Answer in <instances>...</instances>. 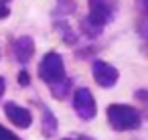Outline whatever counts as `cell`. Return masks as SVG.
<instances>
[{
  "label": "cell",
  "instance_id": "2",
  "mask_svg": "<svg viewBox=\"0 0 148 140\" xmlns=\"http://www.w3.org/2000/svg\"><path fill=\"white\" fill-rule=\"evenodd\" d=\"M67 77V71H65V61L63 57L57 53V51H49L43 55L41 63H39V79L47 85H53L61 79Z\"/></svg>",
  "mask_w": 148,
  "mask_h": 140
},
{
  "label": "cell",
  "instance_id": "5",
  "mask_svg": "<svg viewBox=\"0 0 148 140\" xmlns=\"http://www.w3.org/2000/svg\"><path fill=\"white\" fill-rule=\"evenodd\" d=\"M91 75H93L95 83L99 87H103V89H112L120 81V71L112 63H108L103 59H95L91 63Z\"/></svg>",
  "mask_w": 148,
  "mask_h": 140
},
{
  "label": "cell",
  "instance_id": "3",
  "mask_svg": "<svg viewBox=\"0 0 148 140\" xmlns=\"http://www.w3.org/2000/svg\"><path fill=\"white\" fill-rule=\"evenodd\" d=\"M71 106H73V112L77 114V118L83 120V122H91V120L97 116L95 97H93L91 89H87V87H77V89L73 91Z\"/></svg>",
  "mask_w": 148,
  "mask_h": 140
},
{
  "label": "cell",
  "instance_id": "18",
  "mask_svg": "<svg viewBox=\"0 0 148 140\" xmlns=\"http://www.w3.org/2000/svg\"><path fill=\"white\" fill-rule=\"evenodd\" d=\"M10 16V8H8V4L4 2V0H0V21H4V19H8Z\"/></svg>",
  "mask_w": 148,
  "mask_h": 140
},
{
  "label": "cell",
  "instance_id": "16",
  "mask_svg": "<svg viewBox=\"0 0 148 140\" xmlns=\"http://www.w3.org/2000/svg\"><path fill=\"white\" fill-rule=\"evenodd\" d=\"M0 140H21L12 130H8V128H4L2 124H0Z\"/></svg>",
  "mask_w": 148,
  "mask_h": 140
},
{
  "label": "cell",
  "instance_id": "6",
  "mask_svg": "<svg viewBox=\"0 0 148 140\" xmlns=\"http://www.w3.org/2000/svg\"><path fill=\"white\" fill-rule=\"evenodd\" d=\"M4 114L10 120V124L16 126V128H21V130H27V128L33 126V114H31V110L18 106L16 102H4Z\"/></svg>",
  "mask_w": 148,
  "mask_h": 140
},
{
  "label": "cell",
  "instance_id": "20",
  "mask_svg": "<svg viewBox=\"0 0 148 140\" xmlns=\"http://www.w3.org/2000/svg\"><path fill=\"white\" fill-rule=\"evenodd\" d=\"M4 91H6V79H4L2 75H0V100H2Z\"/></svg>",
  "mask_w": 148,
  "mask_h": 140
},
{
  "label": "cell",
  "instance_id": "4",
  "mask_svg": "<svg viewBox=\"0 0 148 140\" xmlns=\"http://www.w3.org/2000/svg\"><path fill=\"white\" fill-rule=\"evenodd\" d=\"M87 6H89V12L85 16H89L93 23H97L103 29L116 19V12H118L116 0H87Z\"/></svg>",
  "mask_w": 148,
  "mask_h": 140
},
{
  "label": "cell",
  "instance_id": "21",
  "mask_svg": "<svg viewBox=\"0 0 148 140\" xmlns=\"http://www.w3.org/2000/svg\"><path fill=\"white\" fill-rule=\"evenodd\" d=\"M4 2H8V0H4Z\"/></svg>",
  "mask_w": 148,
  "mask_h": 140
},
{
  "label": "cell",
  "instance_id": "1",
  "mask_svg": "<svg viewBox=\"0 0 148 140\" xmlns=\"http://www.w3.org/2000/svg\"><path fill=\"white\" fill-rule=\"evenodd\" d=\"M106 118L116 132H130L142 126V112L128 104H110L106 108Z\"/></svg>",
  "mask_w": 148,
  "mask_h": 140
},
{
  "label": "cell",
  "instance_id": "10",
  "mask_svg": "<svg viewBox=\"0 0 148 140\" xmlns=\"http://www.w3.org/2000/svg\"><path fill=\"white\" fill-rule=\"evenodd\" d=\"M79 29H81V35H83L85 39H97V37L103 33V27H99L97 23H93L89 16L81 19V23H79Z\"/></svg>",
  "mask_w": 148,
  "mask_h": 140
},
{
  "label": "cell",
  "instance_id": "9",
  "mask_svg": "<svg viewBox=\"0 0 148 140\" xmlns=\"http://www.w3.org/2000/svg\"><path fill=\"white\" fill-rule=\"evenodd\" d=\"M53 29L59 33V37H61V41L65 43V45H77V33L71 29V25H69V21H65V19H55L53 21Z\"/></svg>",
  "mask_w": 148,
  "mask_h": 140
},
{
  "label": "cell",
  "instance_id": "15",
  "mask_svg": "<svg viewBox=\"0 0 148 140\" xmlns=\"http://www.w3.org/2000/svg\"><path fill=\"white\" fill-rule=\"evenodd\" d=\"M16 81H18L21 87H29V85H31V75H29V71H27V69H21Z\"/></svg>",
  "mask_w": 148,
  "mask_h": 140
},
{
  "label": "cell",
  "instance_id": "14",
  "mask_svg": "<svg viewBox=\"0 0 148 140\" xmlns=\"http://www.w3.org/2000/svg\"><path fill=\"white\" fill-rule=\"evenodd\" d=\"M134 97H136V100H138V104L142 106L144 116H146V120H148V89H144V87L136 89V91H134Z\"/></svg>",
  "mask_w": 148,
  "mask_h": 140
},
{
  "label": "cell",
  "instance_id": "11",
  "mask_svg": "<svg viewBox=\"0 0 148 140\" xmlns=\"http://www.w3.org/2000/svg\"><path fill=\"white\" fill-rule=\"evenodd\" d=\"M71 85H73V79H71V77H65V79H61V81L49 85V89H51V95H53L55 100H65V97L69 95V91H71Z\"/></svg>",
  "mask_w": 148,
  "mask_h": 140
},
{
  "label": "cell",
  "instance_id": "7",
  "mask_svg": "<svg viewBox=\"0 0 148 140\" xmlns=\"http://www.w3.org/2000/svg\"><path fill=\"white\" fill-rule=\"evenodd\" d=\"M12 55L21 65H27L35 55V41L29 35H21L12 41Z\"/></svg>",
  "mask_w": 148,
  "mask_h": 140
},
{
  "label": "cell",
  "instance_id": "19",
  "mask_svg": "<svg viewBox=\"0 0 148 140\" xmlns=\"http://www.w3.org/2000/svg\"><path fill=\"white\" fill-rule=\"evenodd\" d=\"M61 140H95V138L85 136V134H79V136H67V138H61Z\"/></svg>",
  "mask_w": 148,
  "mask_h": 140
},
{
  "label": "cell",
  "instance_id": "13",
  "mask_svg": "<svg viewBox=\"0 0 148 140\" xmlns=\"http://www.w3.org/2000/svg\"><path fill=\"white\" fill-rule=\"evenodd\" d=\"M138 35H140V43H142V53H144V57H148V19L138 23Z\"/></svg>",
  "mask_w": 148,
  "mask_h": 140
},
{
  "label": "cell",
  "instance_id": "17",
  "mask_svg": "<svg viewBox=\"0 0 148 140\" xmlns=\"http://www.w3.org/2000/svg\"><path fill=\"white\" fill-rule=\"evenodd\" d=\"M136 8L144 19H148V0H136Z\"/></svg>",
  "mask_w": 148,
  "mask_h": 140
},
{
  "label": "cell",
  "instance_id": "12",
  "mask_svg": "<svg viewBox=\"0 0 148 140\" xmlns=\"http://www.w3.org/2000/svg\"><path fill=\"white\" fill-rule=\"evenodd\" d=\"M75 8H77L75 0H57V6H55L53 16H55V19H63V16H67V14H73Z\"/></svg>",
  "mask_w": 148,
  "mask_h": 140
},
{
  "label": "cell",
  "instance_id": "8",
  "mask_svg": "<svg viewBox=\"0 0 148 140\" xmlns=\"http://www.w3.org/2000/svg\"><path fill=\"white\" fill-rule=\"evenodd\" d=\"M59 130V120L57 116L51 112V108L41 104V132L45 138H53Z\"/></svg>",
  "mask_w": 148,
  "mask_h": 140
}]
</instances>
